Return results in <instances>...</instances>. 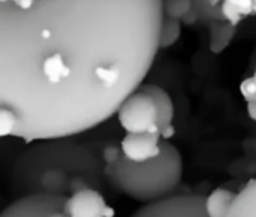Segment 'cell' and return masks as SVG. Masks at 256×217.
Returning <instances> with one entry per match:
<instances>
[{"label":"cell","instance_id":"6da1fadb","mask_svg":"<svg viewBox=\"0 0 256 217\" xmlns=\"http://www.w3.org/2000/svg\"><path fill=\"white\" fill-rule=\"evenodd\" d=\"M163 0H0V138H74L116 115L158 53Z\"/></svg>","mask_w":256,"mask_h":217},{"label":"cell","instance_id":"7a4b0ae2","mask_svg":"<svg viewBox=\"0 0 256 217\" xmlns=\"http://www.w3.org/2000/svg\"><path fill=\"white\" fill-rule=\"evenodd\" d=\"M11 187L17 198L30 194L68 198L84 188L102 192L104 163L95 151L72 142L71 138L38 140L16 160Z\"/></svg>","mask_w":256,"mask_h":217},{"label":"cell","instance_id":"3957f363","mask_svg":"<svg viewBox=\"0 0 256 217\" xmlns=\"http://www.w3.org/2000/svg\"><path fill=\"white\" fill-rule=\"evenodd\" d=\"M101 158L106 182L118 193L145 205L174 196L184 174L182 156L168 140H162L157 157L142 163L125 158L119 146L113 145L106 148Z\"/></svg>","mask_w":256,"mask_h":217},{"label":"cell","instance_id":"277c9868","mask_svg":"<svg viewBox=\"0 0 256 217\" xmlns=\"http://www.w3.org/2000/svg\"><path fill=\"white\" fill-rule=\"evenodd\" d=\"M119 126L126 133H150L157 128V108L154 101L138 89L128 96L116 112Z\"/></svg>","mask_w":256,"mask_h":217},{"label":"cell","instance_id":"5b68a950","mask_svg":"<svg viewBox=\"0 0 256 217\" xmlns=\"http://www.w3.org/2000/svg\"><path fill=\"white\" fill-rule=\"evenodd\" d=\"M204 204L202 194H174L140 206L130 217H206Z\"/></svg>","mask_w":256,"mask_h":217},{"label":"cell","instance_id":"8992f818","mask_svg":"<svg viewBox=\"0 0 256 217\" xmlns=\"http://www.w3.org/2000/svg\"><path fill=\"white\" fill-rule=\"evenodd\" d=\"M64 212L68 217H113V208L102 192L95 188L78 190L65 198Z\"/></svg>","mask_w":256,"mask_h":217},{"label":"cell","instance_id":"52a82bcc","mask_svg":"<svg viewBox=\"0 0 256 217\" xmlns=\"http://www.w3.org/2000/svg\"><path fill=\"white\" fill-rule=\"evenodd\" d=\"M65 198L50 194H30L17 198L10 204L0 217H47L50 212L64 206Z\"/></svg>","mask_w":256,"mask_h":217},{"label":"cell","instance_id":"ba28073f","mask_svg":"<svg viewBox=\"0 0 256 217\" xmlns=\"http://www.w3.org/2000/svg\"><path fill=\"white\" fill-rule=\"evenodd\" d=\"M160 144H162V136L158 132L133 133V134L126 133L119 144V150L122 156L130 162L142 163L160 154Z\"/></svg>","mask_w":256,"mask_h":217},{"label":"cell","instance_id":"9c48e42d","mask_svg":"<svg viewBox=\"0 0 256 217\" xmlns=\"http://www.w3.org/2000/svg\"><path fill=\"white\" fill-rule=\"evenodd\" d=\"M139 89L154 101L156 108H157L158 133L162 136V140H168L175 133V128L172 126L174 116H175V107H174L170 95L157 84H142Z\"/></svg>","mask_w":256,"mask_h":217},{"label":"cell","instance_id":"30bf717a","mask_svg":"<svg viewBox=\"0 0 256 217\" xmlns=\"http://www.w3.org/2000/svg\"><path fill=\"white\" fill-rule=\"evenodd\" d=\"M224 217H256V178L235 194Z\"/></svg>","mask_w":256,"mask_h":217},{"label":"cell","instance_id":"8fae6325","mask_svg":"<svg viewBox=\"0 0 256 217\" xmlns=\"http://www.w3.org/2000/svg\"><path fill=\"white\" fill-rule=\"evenodd\" d=\"M235 194L232 190L218 187L212 190L208 196H205V214L206 217H224L228 212L232 200L235 199Z\"/></svg>","mask_w":256,"mask_h":217},{"label":"cell","instance_id":"7c38bea8","mask_svg":"<svg viewBox=\"0 0 256 217\" xmlns=\"http://www.w3.org/2000/svg\"><path fill=\"white\" fill-rule=\"evenodd\" d=\"M236 28L229 23H212L210 28V50L214 54L223 53L235 36Z\"/></svg>","mask_w":256,"mask_h":217},{"label":"cell","instance_id":"4fadbf2b","mask_svg":"<svg viewBox=\"0 0 256 217\" xmlns=\"http://www.w3.org/2000/svg\"><path fill=\"white\" fill-rule=\"evenodd\" d=\"M181 36V22L163 17L160 35H158V50L172 47Z\"/></svg>","mask_w":256,"mask_h":217},{"label":"cell","instance_id":"5bb4252c","mask_svg":"<svg viewBox=\"0 0 256 217\" xmlns=\"http://www.w3.org/2000/svg\"><path fill=\"white\" fill-rule=\"evenodd\" d=\"M193 10V0H163V17L181 22Z\"/></svg>","mask_w":256,"mask_h":217},{"label":"cell","instance_id":"9a60e30c","mask_svg":"<svg viewBox=\"0 0 256 217\" xmlns=\"http://www.w3.org/2000/svg\"><path fill=\"white\" fill-rule=\"evenodd\" d=\"M240 90L241 95L244 96V100L248 101H256V82L253 77H247L241 82L240 84Z\"/></svg>","mask_w":256,"mask_h":217},{"label":"cell","instance_id":"2e32d148","mask_svg":"<svg viewBox=\"0 0 256 217\" xmlns=\"http://www.w3.org/2000/svg\"><path fill=\"white\" fill-rule=\"evenodd\" d=\"M222 14H223V17H224V20H226V23H229V24H232V26H235L236 28V24H240V22L244 18L236 10H234L230 5H228L224 0H223V4H222Z\"/></svg>","mask_w":256,"mask_h":217},{"label":"cell","instance_id":"e0dca14e","mask_svg":"<svg viewBox=\"0 0 256 217\" xmlns=\"http://www.w3.org/2000/svg\"><path fill=\"white\" fill-rule=\"evenodd\" d=\"M228 5H230L234 10H236L244 18L247 16H252V10H253V4L252 0H224Z\"/></svg>","mask_w":256,"mask_h":217},{"label":"cell","instance_id":"ac0fdd59","mask_svg":"<svg viewBox=\"0 0 256 217\" xmlns=\"http://www.w3.org/2000/svg\"><path fill=\"white\" fill-rule=\"evenodd\" d=\"M247 114H248V118L256 122V101L247 102Z\"/></svg>","mask_w":256,"mask_h":217},{"label":"cell","instance_id":"d6986e66","mask_svg":"<svg viewBox=\"0 0 256 217\" xmlns=\"http://www.w3.org/2000/svg\"><path fill=\"white\" fill-rule=\"evenodd\" d=\"M196 18H198V16H196V12L192 10V11H190V12H188V14H187L181 22H182V23H186V24H193V23L196 22Z\"/></svg>","mask_w":256,"mask_h":217},{"label":"cell","instance_id":"ffe728a7","mask_svg":"<svg viewBox=\"0 0 256 217\" xmlns=\"http://www.w3.org/2000/svg\"><path fill=\"white\" fill-rule=\"evenodd\" d=\"M47 217H68L65 212H64V206L60 208V210H56V211H53V212H50Z\"/></svg>","mask_w":256,"mask_h":217},{"label":"cell","instance_id":"44dd1931","mask_svg":"<svg viewBox=\"0 0 256 217\" xmlns=\"http://www.w3.org/2000/svg\"><path fill=\"white\" fill-rule=\"evenodd\" d=\"M252 4H253V10H252V14L256 16V0H252Z\"/></svg>","mask_w":256,"mask_h":217},{"label":"cell","instance_id":"7402d4cb","mask_svg":"<svg viewBox=\"0 0 256 217\" xmlns=\"http://www.w3.org/2000/svg\"><path fill=\"white\" fill-rule=\"evenodd\" d=\"M208 2H210V5H217L220 0H208Z\"/></svg>","mask_w":256,"mask_h":217},{"label":"cell","instance_id":"603a6c76","mask_svg":"<svg viewBox=\"0 0 256 217\" xmlns=\"http://www.w3.org/2000/svg\"><path fill=\"white\" fill-rule=\"evenodd\" d=\"M253 78H254V82H256V71H254V76H253Z\"/></svg>","mask_w":256,"mask_h":217}]
</instances>
